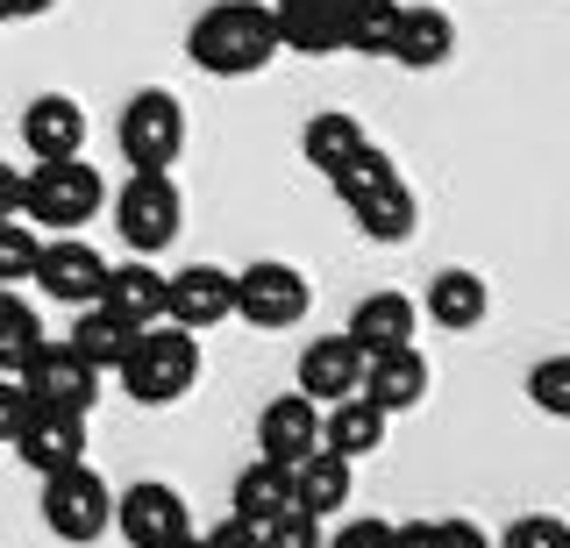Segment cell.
<instances>
[{"label": "cell", "instance_id": "5bb4252c", "mask_svg": "<svg viewBox=\"0 0 570 548\" xmlns=\"http://www.w3.org/2000/svg\"><path fill=\"white\" fill-rule=\"evenodd\" d=\"M257 449H264V464H278V470L307 464V456L321 449V406L307 392H278L257 414Z\"/></svg>", "mask_w": 570, "mask_h": 548}, {"label": "cell", "instance_id": "d6a6232c", "mask_svg": "<svg viewBox=\"0 0 570 548\" xmlns=\"http://www.w3.org/2000/svg\"><path fill=\"white\" fill-rule=\"evenodd\" d=\"M328 535H321V520L314 512H299V506H285L278 520H264L257 527V548H321Z\"/></svg>", "mask_w": 570, "mask_h": 548}, {"label": "cell", "instance_id": "cb8c5ba5", "mask_svg": "<svg viewBox=\"0 0 570 548\" xmlns=\"http://www.w3.org/2000/svg\"><path fill=\"white\" fill-rule=\"evenodd\" d=\"M385 428L392 420L371 406L364 392H350V399H335V406H321V449H335V456H371V449H385Z\"/></svg>", "mask_w": 570, "mask_h": 548}, {"label": "cell", "instance_id": "836d02e7", "mask_svg": "<svg viewBox=\"0 0 570 548\" xmlns=\"http://www.w3.org/2000/svg\"><path fill=\"white\" fill-rule=\"evenodd\" d=\"M492 548H570V527L557 520V512H521Z\"/></svg>", "mask_w": 570, "mask_h": 548}, {"label": "cell", "instance_id": "f546056e", "mask_svg": "<svg viewBox=\"0 0 570 548\" xmlns=\"http://www.w3.org/2000/svg\"><path fill=\"white\" fill-rule=\"evenodd\" d=\"M385 179H400V165H392V157L379 150V143H364L356 157H343V165L328 171V186H335V200H356V192H371V186H385Z\"/></svg>", "mask_w": 570, "mask_h": 548}, {"label": "cell", "instance_id": "7402d4cb", "mask_svg": "<svg viewBox=\"0 0 570 548\" xmlns=\"http://www.w3.org/2000/svg\"><path fill=\"white\" fill-rule=\"evenodd\" d=\"M350 491H356V464H350V456L314 449L307 464H293V506L314 512V520H335V512L350 506Z\"/></svg>", "mask_w": 570, "mask_h": 548}, {"label": "cell", "instance_id": "8992f818", "mask_svg": "<svg viewBox=\"0 0 570 548\" xmlns=\"http://www.w3.org/2000/svg\"><path fill=\"white\" fill-rule=\"evenodd\" d=\"M115 143L136 171H171L178 150H186V108H178V93H165V86L129 93V108L115 121Z\"/></svg>", "mask_w": 570, "mask_h": 548}, {"label": "cell", "instance_id": "2e32d148", "mask_svg": "<svg viewBox=\"0 0 570 548\" xmlns=\"http://www.w3.org/2000/svg\"><path fill=\"white\" fill-rule=\"evenodd\" d=\"M94 307H107L115 321H129V328H157V321H165V271H157L150 257L107 263V286H100Z\"/></svg>", "mask_w": 570, "mask_h": 548}, {"label": "cell", "instance_id": "8d00e7d4", "mask_svg": "<svg viewBox=\"0 0 570 548\" xmlns=\"http://www.w3.org/2000/svg\"><path fill=\"white\" fill-rule=\"evenodd\" d=\"M200 548H257V527H249V520H236V512H228L222 527H207V535H200Z\"/></svg>", "mask_w": 570, "mask_h": 548}, {"label": "cell", "instance_id": "f1b7e54d", "mask_svg": "<svg viewBox=\"0 0 570 548\" xmlns=\"http://www.w3.org/2000/svg\"><path fill=\"white\" fill-rule=\"evenodd\" d=\"M392 37H400V0H350L343 50H356V58H392Z\"/></svg>", "mask_w": 570, "mask_h": 548}, {"label": "cell", "instance_id": "7c38bea8", "mask_svg": "<svg viewBox=\"0 0 570 548\" xmlns=\"http://www.w3.org/2000/svg\"><path fill=\"white\" fill-rule=\"evenodd\" d=\"M86 108L71 93H36L22 108V150L36 165H65V157H86Z\"/></svg>", "mask_w": 570, "mask_h": 548}, {"label": "cell", "instance_id": "e575fe53", "mask_svg": "<svg viewBox=\"0 0 570 548\" xmlns=\"http://www.w3.org/2000/svg\"><path fill=\"white\" fill-rule=\"evenodd\" d=\"M321 548H392V527L385 520H343V535H328Z\"/></svg>", "mask_w": 570, "mask_h": 548}, {"label": "cell", "instance_id": "9c48e42d", "mask_svg": "<svg viewBox=\"0 0 570 548\" xmlns=\"http://www.w3.org/2000/svg\"><path fill=\"white\" fill-rule=\"evenodd\" d=\"M115 527L129 548H171L193 535V506L178 499V485H157V477H136V485L115 491Z\"/></svg>", "mask_w": 570, "mask_h": 548}, {"label": "cell", "instance_id": "30bf717a", "mask_svg": "<svg viewBox=\"0 0 570 548\" xmlns=\"http://www.w3.org/2000/svg\"><path fill=\"white\" fill-rule=\"evenodd\" d=\"M29 286L43 299H58V307H94L100 286H107V257L86 236H50L43 250H36Z\"/></svg>", "mask_w": 570, "mask_h": 548}, {"label": "cell", "instance_id": "3957f363", "mask_svg": "<svg viewBox=\"0 0 570 548\" xmlns=\"http://www.w3.org/2000/svg\"><path fill=\"white\" fill-rule=\"evenodd\" d=\"M107 207V179L86 157H65V165H36L22 171V221L50 228V236H79Z\"/></svg>", "mask_w": 570, "mask_h": 548}, {"label": "cell", "instance_id": "52a82bcc", "mask_svg": "<svg viewBox=\"0 0 570 548\" xmlns=\"http://www.w3.org/2000/svg\"><path fill=\"white\" fill-rule=\"evenodd\" d=\"M314 307V286L299 263H278V257H257L236 271V321L278 335V328H299Z\"/></svg>", "mask_w": 570, "mask_h": 548}, {"label": "cell", "instance_id": "8fae6325", "mask_svg": "<svg viewBox=\"0 0 570 548\" xmlns=\"http://www.w3.org/2000/svg\"><path fill=\"white\" fill-rule=\"evenodd\" d=\"M236 313V271H222V263H178L165 271V321L171 328H214Z\"/></svg>", "mask_w": 570, "mask_h": 548}, {"label": "cell", "instance_id": "484cf974", "mask_svg": "<svg viewBox=\"0 0 570 548\" xmlns=\"http://www.w3.org/2000/svg\"><path fill=\"white\" fill-rule=\"evenodd\" d=\"M43 313H36V299L22 286H0V378H14L36 349H43Z\"/></svg>", "mask_w": 570, "mask_h": 548}, {"label": "cell", "instance_id": "60d3db41", "mask_svg": "<svg viewBox=\"0 0 570 548\" xmlns=\"http://www.w3.org/2000/svg\"><path fill=\"white\" fill-rule=\"evenodd\" d=\"M50 8H58V0H0L8 22H36V14H50Z\"/></svg>", "mask_w": 570, "mask_h": 548}, {"label": "cell", "instance_id": "9a60e30c", "mask_svg": "<svg viewBox=\"0 0 570 548\" xmlns=\"http://www.w3.org/2000/svg\"><path fill=\"white\" fill-rule=\"evenodd\" d=\"M414 307L442 335H471V328H485V313H492V286L478 271H463V263H450V271L428 278V299H414Z\"/></svg>", "mask_w": 570, "mask_h": 548}, {"label": "cell", "instance_id": "277c9868", "mask_svg": "<svg viewBox=\"0 0 570 548\" xmlns=\"http://www.w3.org/2000/svg\"><path fill=\"white\" fill-rule=\"evenodd\" d=\"M178 228H186V192H178L171 171H136V179L115 192V236L129 242L136 257L171 250Z\"/></svg>", "mask_w": 570, "mask_h": 548}, {"label": "cell", "instance_id": "ba28073f", "mask_svg": "<svg viewBox=\"0 0 570 548\" xmlns=\"http://www.w3.org/2000/svg\"><path fill=\"white\" fill-rule=\"evenodd\" d=\"M43 527L58 541H71V548L100 541L107 527H115V485H107L100 470H86V464L43 477Z\"/></svg>", "mask_w": 570, "mask_h": 548}, {"label": "cell", "instance_id": "d4e9b609", "mask_svg": "<svg viewBox=\"0 0 570 548\" xmlns=\"http://www.w3.org/2000/svg\"><path fill=\"white\" fill-rule=\"evenodd\" d=\"M364 143H371V136H364V121H356L350 108H321L307 129H299V157H307L321 179H328V171L343 165V157H356Z\"/></svg>", "mask_w": 570, "mask_h": 548}, {"label": "cell", "instance_id": "7a4b0ae2", "mask_svg": "<svg viewBox=\"0 0 570 548\" xmlns=\"http://www.w3.org/2000/svg\"><path fill=\"white\" fill-rule=\"evenodd\" d=\"M115 378H121V392H129L136 406H178L193 385H200V335L171 328V321L142 328Z\"/></svg>", "mask_w": 570, "mask_h": 548}, {"label": "cell", "instance_id": "e0dca14e", "mask_svg": "<svg viewBox=\"0 0 570 548\" xmlns=\"http://www.w3.org/2000/svg\"><path fill=\"white\" fill-rule=\"evenodd\" d=\"M428 385H435V370H428V357L414 342L406 349H385V357H371L364 363V399L379 406V414H414V406L428 399Z\"/></svg>", "mask_w": 570, "mask_h": 548}, {"label": "cell", "instance_id": "f35d334b", "mask_svg": "<svg viewBox=\"0 0 570 548\" xmlns=\"http://www.w3.org/2000/svg\"><path fill=\"white\" fill-rule=\"evenodd\" d=\"M392 548H442V535H435V520H400L392 527Z\"/></svg>", "mask_w": 570, "mask_h": 548}, {"label": "cell", "instance_id": "ab89813d", "mask_svg": "<svg viewBox=\"0 0 570 548\" xmlns=\"http://www.w3.org/2000/svg\"><path fill=\"white\" fill-rule=\"evenodd\" d=\"M0 221H22V171L0 165Z\"/></svg>", "mask_w": 570, "mask_h": 548}, {"label": "cell", "instance_id": "6da1fadb", "mask_svg": "<svg viewBox=\"0 0 570 548\" xmlns=\"http://www.w3.org/2000/svg\"><path fill=\"white\" fill-rule=\"evenodd\" d=\"M186 58L207 79H257L278 58L272 8H257V0H214L200 22L186 29Z\"/></svg>", "mask_w": 570, "mask_h": 548}, {"label": "cell", "instance_id": "ffe728a7", "mask_svg": "<svg viewBox=\"0 0 570 548\" xmlns=\"http://www.w3.org/2000/svg\"><path fill=\"white\" fill-rule=\"evenodd\" d=\"M14 456L36 477H58L71 464H86V420L79 414H29L22 435H14Z\"/></svg>", "mask_w": 570, "mask_h": 548}, {"label": "cell", "instance_id": "603a6c76", "mask_svg": "<svg viewBox=\"0 0 570 548\" xmlns=\"http://www.w3.org/2000/svg\"><path fill=\"white\" fill-rule=\"evenodd\" d=\"M392 58L406 72H442L456 58V22L442 8H400V37H392Z\"/></svg>", "mask_w": 570, "mask_h": 548}, {"label": "cell", "instance_id": "ac0fdd59", "mask_svg": "<svg viewBox=\"0 0 570 548\" xmlns=\"http://www.w3.org/2000/svg\"><path fill=\"white\" fill-rule=\"evenodd\" d=\"M414 328H421V307L406 292H364L350 307V342L364 349V357H385V349H406L414 342Z\"/></svg>", "mask_w": 570, "mask_h": 548}, {"label": "cell", "instance_id": "74e56055", "mask_svg": "<svg viewBox=\"0 0 570 548\" xmlns=\"http://www.w3.org/2000/svg\"><path fill=\"white\" fill-rule=\"evenodd\" d=\"M435 535H442V548H492V535L478 520H435Z\"/></svg>", "mask_w": 570, "mask_h": 548}, {"label": "cell", "instance_id": "4fadbf2b", "mask_svg": "<svg viewBox=\"0 0 570 548\" xmlns=\"http://www.w3.org/2000/svg\"><path fill=\"white\" fill-rule=\"evenodd\" d=\"M364 349L350 342V335H314L307 349H299V378H293V392H307L314 406H335V399H350V392H364Z\"/></svg>", "mask_w": 570, "mask_h": 548}, {"label": "cell", "instance_id": "5b68a950", "mask_svg": "<svg viewBox=\"0 0 570 548\" xmlns=\"http://www.w3.org/2000/svg\"><path fill=\"white\" fill-rule=\"evenodd\" d=\"M14 385H22V399H29V414H94V399H100V370L79 357L71 342H58L50 335L36 357L14 370Z\"/></svg>", "mask_w": 570, "mask_h": 548}, {"label": "cell", "instance_id": "83f0119b", "mask_svg": "<svg viewBox=\"0 0 570 548\" xmlns=\"http://www.w3.org/2000/svg\"><path fill=\"white\" fill-rule=\"evenodd\" d=\"M136 335H142V328L115 321L107 307H79V321H71L65 342H71V349H79V357H86V363H94L100 378H107V370H121V357H129V342H136Z\"/></svg>", "mask_w": 570, "mask_h": 548}, {"label": "cell", "instance_id": "d590c367", "mask_svg": "<svg viewBox=\"0 0 570 548\" xmlns=\"http://www.w3.org/2000/svg\"><path fill=\"white\" fill-rule=\"evenodd\" d=\"M22 420H29V399H22V385H14V378H0V449H14Z\"/></svg>", "mask_w": 570, "mask_h": 548}, {"label": "cell", "instance_id": "1f68e13d", "mask_svg": "<svg viewBox=\"0 0 570 548\" xmlns=\"http://www.w3.org/2000/svg\"><path fill=\"white\" fill-rule=\"evenodd\" d=\"M36 250H43V236L29 221H0V286H29Z\"/></svg>", "mask_w": 570, "mask_h": 548}, {"label": "cell", "instance_id": "b9f144b4", "mask_svg": "<svg viewBox=\"0 0 570 548\" xmlns=\"http://www.w3.org/2000/svg\"><path fill=\"white\" fill-rule=\"evenodd\" d=\"M171 548H200V535H186V541H171Z\"/></svg>", "mask_w": 570, "mask_h": 548}, {"label": "cell", "instance_id": "d6986e66", "mask_svg": "<svg viewBox=\"0 0 570 548\" xmlns=\"http://www.w3.org/2000/svg\"><path fill=\"white\" fill-rule=\"evenodd\" d=\"M343 14H350V0H278V8H272L278 50H299V58H328V50H343Z\"/></svg>", "mask_w": 570, "mask_h": 548}, {"label": "cell", "instance_id": "4dcf8cb0", "mask_svg": "<svg viewBox=\"0 0 570 548\" xmlns=\"http://www.w3.org/2000/svg\"><path fill=\"white\" fill-rule=\"evenodd\" d=\"M528 399H534V414L570 420V349H563V357H542L528 370Z\"/></svg>", "mask_w": 570, "mask_h": 548}, {"label": "cell", "instance_id": "4316f807", "mask_svg": "<svg viewBox=\"0 0 570 548\" xmlns=\"http://www.w3.org/2000/svg\"><path fill=\"white\" fill-rule=\"evenodd\" d=\"M293 506V470H278V464H249L243 477H236V491H228V512L236 520H249V527H264V520H278V512Z\"/></svg>", "mask_w": 570, "mask_h": 548}, {"label": "cell", "instance_id": "44dd1931", "mask_svg": "<svg viewBox=\"0 0 570 548\" xmlns=\"http://www.w3.org/2000/svg\"><path fill=\"white\" fill-rule=\"evenodd\" d=\"M350 221H356V236L364 242H414V228H421V207H414V186L406 179H385V186H371V192H356L350 200Z\"/></svg>", "mask_w": 570, "mask_h": 548}]
</instances>
